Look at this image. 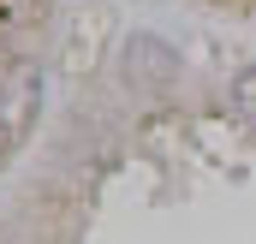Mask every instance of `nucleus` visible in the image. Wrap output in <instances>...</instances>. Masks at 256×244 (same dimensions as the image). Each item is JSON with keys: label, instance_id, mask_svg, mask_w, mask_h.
<instances>
[{"label": "nucleus", "instance_id": "nucleus-1", "mask_svg": "<svg viewBox=\"0 0 256 244\" xmlns=\"http://www.w3.org/2000/svg\"><path fill=\"white\" fill-rule=\"evenodd\" d=\"M36 72L30 66H12V72H0V143H12L18 131H24V120L36 114Z\"/></svg>", "mask_w": 256, "mask_h": 244}, {"label": "nucleus", "instance_id": "nucleus-2", "mask_svg": "<svg viewBox=\"0 0 256 244\" xmlns=\"http://www.w3.org/2000/svg\"><path fill=\"white\" fill-rule=\"evenodd\" d=\"M232 96H238V108H244V114L256 120V66L244 72V78H238V90H232Z\"/></svg>", "mask_w": 256, "mask_h": 244}]
</instances>
